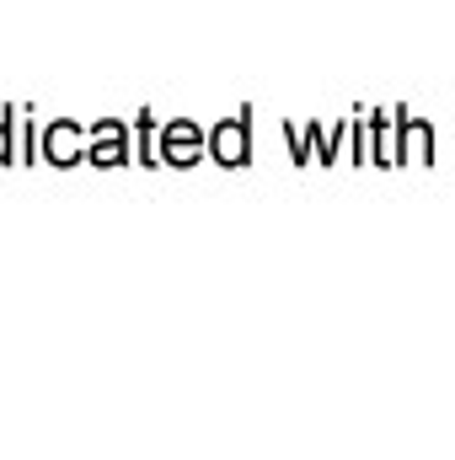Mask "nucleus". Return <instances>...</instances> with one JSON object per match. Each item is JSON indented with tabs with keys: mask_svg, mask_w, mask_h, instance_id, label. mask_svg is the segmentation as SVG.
<instances>
[{
	"mask_svg": "<svg viewBox=\"0 0 455 460\" xmlns=\"http://www.w3.org/2000/svg\"><path fill=\"white\" fill-rule=\"evenodd\" d=\"M220 161H241V128H220Z\"/></svg>",
	"mask_w": 455,
	"mask_h": 460,
	"instance_id": "f03ea898",
	"label": "nucleus"
},
{
	"mask_svg": "<svg viewBox=\"0 0 455 460\" xmlns=\"http://www.w3.org/2000/svg\"><path fill=\"white\" fill-rule=\"evenodd\" d=\"M172 155H177V161H193V155H199V128L177 123V128H172Z\"/></svg>",
	"mask_w": 455,
	"mask_h": 460,
	"instance_id": "f257e3e1",
	"label": "nucleus"
}]
</instances>
